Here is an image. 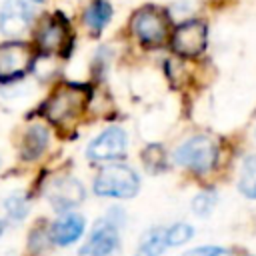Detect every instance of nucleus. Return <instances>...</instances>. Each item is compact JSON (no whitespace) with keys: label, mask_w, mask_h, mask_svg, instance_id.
I'll return each mask as SVG.
<instances>
[{"label":"nucleus","mask_w":256,"mask_h":256,"mask_svg":"<svg viewBox=\"0 0 256 256\" xmlns=\"http://www.w3.org/2000/svg\"><path fill=\"white\" fill-rule=\"evenodd\" d=\"M48 146V130L40 124H34L26 130L22 144H20V156L22 160H36L42 156V152Z\"/></svg>","instance_id":"ddd939ff"},{"label":"nucleus","mask_w":256,"mask_h":256,"mask_svg":"<svg viewBox=\"0 0 256 256\" xmlns=\"http://www.w3.org/2000/svg\"><path fill=\"white\" fill-rule=\"evenodd\" d=\"M32 2H44V0H32Z\"/></svg>","instance_id":"393cba45"},{"label":"nucleus","mask_w":256,"mask_h":256,"mask_svg":"<svg viewBox=\"0 0 256 256\" xmlns=\"http://www.w3.org/2000/svg\"><path fill=\"white\" fill-rule=\"evenodd\" d=\"M208 250H210V246H204V248H196V250H190V252H186L184 256H206V254H208Z\"/></svg>","instance_id":"5701e85b"},{"label":"nucleus","mask_w":256,"mask_h":256,"mask_svg":"<svg viewBox=\"0 0 256 256\" xmlns=\"http://www.w3.org/2000/svg\"><path fill=\"white\" fill-rule=\"evenodd\" d=\"M166 230L164 228H152L148 230L142 240L140 246L136 250V256H160L166 250Z\"/></svg>","instance_id":"4468645a"},{"label":"nucleus","mask_w":256,"mask_h":256,"mask_svg":"<svg viewBox=\"0 0 256 256\" xmlns=\"http://www.w3.org/2000/svg\"><path fill=\"white\" fill-rule=\"evenodd\" d=\"M30 18V8L22 0H6L0 10V30L6 36H18L28 28Z\"/></svg>","instance_id":"1a4fd4ad"},{"label":"nucleus","mask_w":256,"mask_h":256,"mask_svg":"<svg viewBox=\"0 0 256 256\" xmlns=\"http://www.w3.org/2000/svg\"><path fill=\"white\" fill-rule=\"evenodd\" d=\"M110 16H112L110 4L104 2V0H94V2L86 8V12H84V22H86V26H88L92 32H100V30L108 24Z\"/></svg>","instance_id":"2eb2a0df"},{"label":"nucleus","mask_w":256,"mask_h":256,"mask_svg":"<svg viewBox=\"0 0 256 256\" xmlns=\"http://www.w3.org/2000/svg\"><path fill=\"white\" fill-rule=\"evenodd\" d=\"M132 32L146 46H160L168 36V18L158 8H142L132 18Z\"/></svg>","instance_id":"20e7f679"},{"label":"nucleus","mask_w":256,"mask_h":256,"mask_svg":"<svg viewBox=\"0 0 256 256\" xmlns=\"http://www.w3.org/2000/svg\"><path fill=\"white\" fill-rule=\"evenodd\" d=\"M174 160L184 168L204 174L214 168L218 160V146L208 136H194L176 148Z\"/></svg>","instance_id":"7ed1b4c3"},{"label":"nucleus","mask_w":256,"mask_h":256,"mask_svg":"<svg viewBox=\"0 0 256 256\" xmlns=\"http://www.w3.org/2000/svg\"><path fill=\"white\" fill-rule=\"evenodd\" d=\"M124 152H126V134L122 128H116V126H112V128L104 130L100 136H96L86 150L88 158L94 162L116 160V158L124 156Z\"/></svg>","instance_id":"6e6552de"},{"label":"nucleus","mask_w":256,"mask_h":256,"mask_svg":"<svg viewBox=\"0 0 256 256\" xmlns=\"http://www.w3.org/2000/svg\"><path fill=\"white\" fill-rule=\"evenodd\" d=\"M194 230L190 224H184V222H176L172 224L168 230H166V244L168 246H180L184 242H188L192 238Z\"/></svg>","instance_id":"a211bd4d"},{"label":"nucleus","mask_w":256,"mask_h":256,"mask_svg":"<svg viewBox=\"0 0 256 256\" xmlns=\"http://www.w3.org/2000/svg\"><path fill=\"white\" fill-rule=\"evenodd\" d=\"M90 100V90L86 86L64 84L44 102L42 114L56 126H66L74 122L86 108Z\"/></svg>","instance_id":"f257e3e1"},{"label":"nucleus","mask_w":256,"mask_h":256,"mask_svg":"<svg viewBox=\"0 0 256 256\" xmlns=\"http://www.w3.org/2000/svg\"><path fill=\"white\" fill-rule=\"evenodd\" d=\"M206 256H234V254L230 250H226V248H212L210 246V250H208Z\"/></svg>","instance_id":"4be33fe9"},{"label":"nucleus","mask_w":256,"mask_h":256,"mask_svg":"<svg viewBox=\"0 0 256 256\" xmlns=\"http://www.w3.org/2000/svg\"><path fill=\"white\" fill-rule=\"evenodd\" d=\"M68 26L66 22H62L60 18H52L48 20L40 32H38V46L42 52H64L68 50L70 46V40H68Z\"/></svg>","instance_id":"9b49d317"},{"label":"nucleus","mask_w":256,"mask_h":256,"mask_svg":"<svg viewBox=\"0 0 256 256\" xmlns=\"http://www.w3.org/2000/svg\"><path fill=\"white\" fill-rule=\"evenodd\" d=\"M238 188L246 198H256V156H248L244 160Z\"/></svg>","instance_id":"dca6fc26"},{"label":"nucleus","mask_w":256,"mask_h":256,"mask_svg":"<svg viewBox=\"0 0 256 256\" xmlns=\"http://www.w3.org/2000/svg\"><path fill=\"white\" fill-rule=\"evenodd\" d=\"M206 46V26L204 22L190 20L176 28L172 36V50L180 56H198Z\"/></svg>","instance_id":"0eeeda50"},{"label":"nucleus","mask_w":256,"mask_h":256,"mask_svg":"<svg viewBox=\"0 0 256 256\" xmlns=\"http://www.w3.org/2000/svg\"><path fill=\"white\" fill-rule=\"evenodd\" d=\"M216 200H218L216 192H212V190H204V192H200V194L192 200V212H194L196 216H208V214L212 212Z\"/></svg>","instance_id":"6ab92c4d"},{"label":"nucleus","mask_w":256,"mask_h":256,"mask_svg":"<svg viewBox=\"0 0 256 256\" xmlns=\"http://www.w3.org/2000/svg\"><path fill=\"white\" fill-rule=\"evenodd\" d=\"M6 212H8L10 218L22 220L26 216V212H28V206H26V202H24L22 196H10L6 200Z\"/></svg>","instance_id":"412c9836"},{"label":"nucleus","mask_w":256,"mask_h":256,"mask_svg":"<svg viewBox=\"0 0 256 256\" xmlns=\"http://www.w3.org/2000/svg\"><path fill=\"white\" fill-rule=\"evenodd\" d=\"M142 162L146 166L148 172L152 174H158L166 168V154H164V148L160 144H150L144 148L142 152Z\"/></svg>","instance_id":"f3484780"},{"label":"nucleus","mask_w":256,"mask_h":256,"mask_svg":"<svg viewBox=\"0 0 256 256\" xmlns=\"http://www.w3.org/2000/svg\"><path fill=\"white\" fill-rule=\"evenodd\" d=\"M32 52L22 42H10L0 46V82H12L22 78L32 66Z\"/></svg>","instance_id":"39448f33"},{"label":"nucleus","mask_w":256,"mask_h":256,"mask_svg":"<svg viewBox=\"0 0 256 256\" xmlns=\"http://www.w3.org/2000/svg\"><path fill=\"white\" fill-rule=\"evenodd\" d=\"M84 232V218L76 212H68L50 226V240L58 246L74 244Z\"/></svg>","instance_id":"f8f14e48"},{"label":"nucleus","mask_w":256,"mask_h":256,"mask_svg":"<svg viewBox=\"0 0 256 256\" xmlns=\"http://www.w3.org/2000/svg\"><path fill=\"white\" fill-rule=\"evenodd\" d=\"M118 244V224L112 218H104L94 224L88 242L80 248V256H110Z\"/></svg>","instance_id":"423d86ee"},{"label":"nucleus","mask_w":256,"mask_h":256,"mask_svg":"<svg viewBox=\"0 0 256 256\" xmlns=\"http://www.w3.org/2000/svg\"><path fill=\"white\" fill-rule=\"evenodd\" d=\"M48 196H50V202H52L54 210L64 212V210L76 206L78 202H82V198H84V186L76 178L66 176V178H60V180H56L52 184Z\"/></svg>","instance_id":"9d476101"},{"label":"nucleus","mask_w":256,"mask_h":256,"mask_svg":"<svg viewBox=\"0 0 256 256\" xmlns=\"http://www.w3.org/2000/svg\"><path fill=\"white\" fill-rule=\"evenodd\" d=\"M48 240H50V234H48L44 228H34L32 234H30V242H28L30 252H34L36 256H40V254L46 250Z\"/></svg>","instance_id":"aec40b11"},{"label":"nucleus","mask_w":256,"mask_h":256,"mask_svg":"<svg viewBox=\"0 0 256 256\" xmlns=\"http://www.w3.org/2000/svg\"><path fill=\"white\" fill-rule=\"evenodd\" d=\"M140 180L130 166L110 164L94 180V192L104 198H132L136 196Z\"/></svg>","instance_id":"f03ea898"},{"label":"nucleus","mask_w":256,"mask_h":256,"mask_svg":"<svg viewBox=\"0 0 256 256\" xmlns=\"http://www.w3.org/2000/svg\"><path fill=\"white\" fill-rule=\"evenodd\" d=\"M4 226H6V224H4L2 220H0V236H2V232H4Z\"/></svg>","instance_id":"b1692460"}]
</instances>
